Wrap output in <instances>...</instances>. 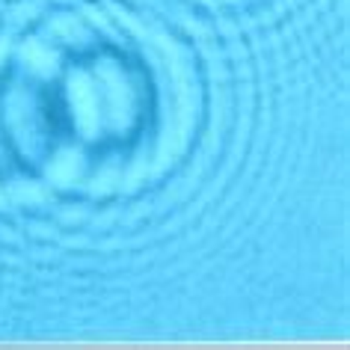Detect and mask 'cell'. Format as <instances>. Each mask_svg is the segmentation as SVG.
Listing matches in <instances>:
<instances>
[]
</instances>
